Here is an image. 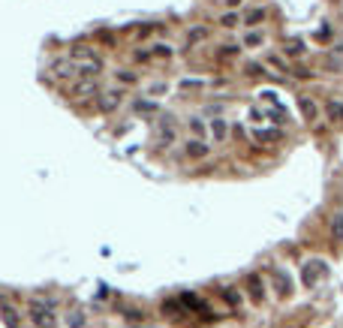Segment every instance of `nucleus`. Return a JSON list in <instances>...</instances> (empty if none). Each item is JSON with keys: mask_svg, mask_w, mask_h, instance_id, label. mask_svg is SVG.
I'll return each instance as SVG.
<instances>
[{"mask_svg": "<svg viewBox=\"0 0 343 328\" xmlns=\"http://www.w3.org/2000/svg\"><path fill=\"white\" fill-rule=\"evenodd\" d=\"M325 112H328V118H331L334 124H343V102H337V99H331V102L325 105Z\"/></svg>", "mask_w": 343, "mask_h": 328, "instance_id": "9", "label": "nucleus"}, {"mask_svg": "<svg viewBox=\"0 0 343 328\" xmlns=\"http://www.w3.org/2000/svg\"><path fill=\"white\" fill-rule=\"evenodd\" d=\"M244 72H247V75H262V66H259V64H247Z\"/></svg>", "mask_w": 343, "mask_h": 328, "instance_id": "24", "label": "nucleus"}, {"mask_svg": "<svg viewBox=\"0 0 343 328\" xmlns=\"http://www.w3.org/2000/svg\"><path fill=\"white\" fill-rule=\"evenodd\" d=\"M247 286H250L253 301H262V283H259V277H256V274H253V277H247Z\"/></svg>", "mask_w": 343, "mask_h": 328, "instance_id": "12", "label": "nucleus"}, {"mask_svg": "<svg viewBox=\"0 0 343 328\" xmlns=\"http://www.w3.org/2000/svg\"><path fill=\"white\" fill-rule=\"evenodd\" d=\"M121 99H124V94H121V91H105V94H100L97 105H100L103 112H115V108L121 105Z\"/></svg>", "mask_w": 343, "mask_h": 328, "instance_id": "4", "label": "nucleus"}, {"mask_svg": "<svg viewBox=\"0 0 343 328\" xmlns=\"http://www.w3.org/2000/svg\"><path fill=\"white\" fill-rule=\"evenodd\" d=\"M118 78H121L124 85H136V72H130V69H121V72H118Z\"/></svg>", "mask_w": 343, "mask_h": 328, "instance_id": "19", "label": "nucleus"}, {"mask_svg": "<svg viewBox=\"0 0 343 328\" xmlns=\"http://www.w3.org/2000/svg\"><path fill=\"white\" fill-rule=\"evenodd\" d=\"M319 274H325V262H319V259H313V262H307V265H304V274H301L304 286H313Z\"/></svg>", "mask_w": 343, "mask_h": 328, "instance_id": "5", "label": "nucleus"}, {"mask_svg": "<svg viewBox=\"0 0 343 328\" xmlns=\"http://www.w3.org/2000/svg\"><path fill=\"white\" fill-rule=\"evenodd\" d=\"M69 325H72V328H81V325H84V316H81V313L69 316Z\"/></svg>", "mask_w": 343, "mask_h": 328, "instance_id": "23", "label": "nucleus"}, {"mask_svg": "<svg viewBox=\"0 0 343 328\" xmlns=\"http://www.w3.org/2000/svg\"><path fill=\"white\" fill-rule=\"evenodd\" d=\"M262 39H265L262 31H253V33H247V36H244V45H259Z\"/></svg>", "mask_w": 343, "mask_h": 328, "instance_id": "16", "label": "nucleus"}, {"mask_svg": "<svg viewBox=\"0 0 343 328\" xmlns=\"http://www.w3.org/2000/svg\"><path fill=\"white\" fill-rule=\"evenodd\" d=\"M190 130H193V135H196V139H199V135L205 139V124H202L199 118H193V121H190Z\"/></svg>", "mask_w": 343, "mask_h": 328, "instance_id": "17", "label": "nucleus"}, {"mask_svg": "<svg viewBox=\"0 0 343 328\" xmlns=\"http://www.w3.org/2000/svg\"><path fill=\"white\" fill-rule=\"evenodd\" d=\"M298 108L304 112V121H316L319 118V108H316V102L310 97H298Z\"/></svg>", "mask_w": 343, "mask_h": 328, "instance_id": "8", "label": "nucleus"}, {"mask_svg": "<svg viewBox=\"0 0 343 328\" xmlns=\"http://www.w3.org/2000/svg\"><path fill=\"white\" fill-rule=\"evenodd\" d=\"M334 54H343V42H337V45H334Z\"/></svg>", "mask_w": 343, "mask_h": 328, "instance_id": "28", "label": "nucleus"}, {"mask_svg": "<svg viewBox=\"0 0 343 328\" xmlns=\"http://www.w3.org/2000/svg\"><path fill=\"white\" fill-rule=\"evenodd\" d=\"M265 115H268V118H271V121H286V112H283V108H280V102H277L274 108H268V112H265Z\"/></svg>", "mask_w": 343, "mask_h": 328, "instance_id": "18", "label": "nucleus"}, {"mask_svg": "<svg viewBox=\"0 0 343 328\" xmlns=\"http://www.w3.org/2000/svg\"><path fill=\"white\" fill-rule=\"evenodd\" d=\"M211 127H214V139H217V142H223V139L229 135V124H226L223 118H214V121H211Z\"/></svg>", "mask_w": 343, "mask_h": 328, "instance_id": "10", "label": "nucleus"}, {"mask_svg": "<svg viewBox=\"0 0 343 328\" xmlns=\"http://www.w3.org/2000/svg\"><path fill=\"white\" fill-rule=\"evenodd\" d=\"M69 94H72V97H94V94H97V81H94V78L75 81V85L69 88Z\"/></svg>", "mask_w": 343, "mask_h": 328, "instance_id": "7", "label": "nucleus"}, {"mask_svg": "<svg viewBox=\"0 0 343 328\" xmlns=\"http://www.w3.org/2000/svg\"><path fill=\"white\" fill-rule=\"evenodd\" d=\"M259 97H262V102H268V105H271V102L277 105V94H274V91H262Z\"/></svg>", "mask_w": 343, "mask_h": 328, "instance_id": "21", "label": "nucleus"}, {"mask_svg": "<svg viewBox=\"0 0 343 328\" xmlns=\"http://www.w3.org/2000/svg\"><path fill=\"white\" fill-rule=\"evenodd\" d=\"M268 64H271V66H277V69H283V72H286V64H283V61H280V58H274V54H271V58H268Z\"/></svg>", "mask_w": 343, "mask_h": 328, "instance_id": "26", "label": "nucleus"}, {"mask_svg": "<svg viewBox=\"0 0 343 328\" xmlns=\"http://www.w3.org/2000/svg\"><path fill=\"white\" fill-rule=\"evenodd\" d=\"M187 154H190V157H205L208 145H205V142H199V139H193V142L187 145Z\"/></svg>", "mask_w": 343, "mask_h": 328, "instance_id": "11", "label": "nucleus"}, {"mask_svg": "<svg viewBox=\"0 0 343 328\" xmlns=\"http://www.w3.org/2000/svg\"><path fill=\"white\" fill-rule=\"evenodd\" d=\"M316 36H319V39H328V36H331V28H328V24H322V28H319V33H316Z\"/></svg>", "mask_w": 343, "mask_h": 328, "instance_id": "27", "label": "nucleus"}, {"mask_svg": "<svg viewBox=\"0 0 343 328\" xmlns=\"http://www.w3.org/2000/svg\"><path fill=\"white\" fill-rule=\"evenodd\" d=\"M262 18H265V12H262V9H253V12L247 15V24H256V21H262Z\"/></svg>", "mask_w": 343, "mask_h": 328, "instance_id": "20", "label": "nucleus"}, {"mask_svg": "<svg viewBox=\"0 0 343 328\" xmlns=\"http://www.w3.org/2000/svg\"><path fill=\"white\" fill-rule=\"evenodd\" d=\"M226 3H229V6H238L241 0H226Z\"/></svg>", "mask_w": 343, "mask_h": 328, "instance_id": "29", "label": "nucleus"}, {"mask_svg": "<svg viewBox=\"0 0 343 328\" xmlns=\"http://www.w3.org/2000/svg\"><path fill=\"white\" fill-rule=\"evenodd\" d=\"M0 316H3L6 328H21V316H18V310H15L9 301H3V298H0Z\"/></svg>", "mask_w": 343, "mask_h": 328, "instance_id": "3", "label": "nucleus"}, {"mask_svg": "<svg viewBox=\"0 0 343 328\" xmlns=\"http://www.w3.org/2000/svg\"><path fill=\"white\" fill-rule=\"evenodd\" d=\"M175 139H178V124L172 118H160L157 121V145L169 148V145H175Z\"/></svg>", "mask_w": 343, "mask_h": 328, "instance_id": "2", "label": "nucleus"}, {"mask_svg": "<svg viewBox=\"0 0 343 328\" xmlns=\"http://www.w3.org/2000/svg\"><path fill=\"white\" fill-rule=\"evenodd\" d=\"M235 21H238V18H235V15H232V12H229V15H223V18H220V24H223V28H235Z\"/></svg>", "mask_w": 343, "mask_h": 328, "instance_id": "22", "label": "nucleus"}, {"mask_svg": "<svg viewBox=\"0 0 343 328\" xmlns=\"http://www.w3.org/2000/svg\"><path fill=\"white\" fill-rule=\"evenodd\" d=\"M154 51H157L160 58H169V54H172V48H169V45H154Z\"/></svg>", "mask_w": 343, "mask_h": 328, "instance_id": "25", "label": "nucleus"}, {"mask_svg": "<svg viewBox=\"0 0 343 328\" xmlns=\"http://www.w3.org/2000/svg\"><path fill=\"white\" fill-rule=\"evenodd\" d=\"M51 72L61 75V78H75L78 75V66H75V61H54L51 64Z\"/></svg>", "mask_w": 343, "mask_h": 328, "instance_id": "6", "label": "nucleus"}, {"mask_svg": "<svg viewBox=\"0 0 343 328\" xmlns=\"http://www.w3.org/2000/svg\"><path fill=\"white\" fill-rule=\"evenodd\" d=\"M286 54H289V58L304 54V42H301V39H286Z\"/></svg>", "mask_w": 343, "mask_h": 328, "instance_id": "13", "label": "nucleus"}, {"mask_svg": "<svg viewBox=\"0 0 343 328\" xmlns=\"http://www.w3.org/2000/svg\"><path fill=\"white\" fill-rule=\"evenodd\" d=\"M27 316H31V322H34L36 328H54L58 325V316L51 313V301H48V304H45V301H31Z\"/></svg>", "mask_w": 343, "mask_h": 328, "instance_id": "1", "label": "nucleus"}, {"mask_svg": "<svg viewBox=\"0 0 343 328\" xmlns=\"http://www.w3.org/2000/svg\"><path fill=\"white\" fill-rule=\"evenodd\" d=\"M253 139L256 142H274V139H280V132L277 130H253Z\"/></svg>", "mask_w": 343, "mask_h": 328, "instance_id": "15", "label": "nucleus"}, {"mask_svg": "<svg viewBox=\"0 0 343 328\" xmlns=\"http://www.w3.org/2000/svg\"><path fill=\"white\" fill-rule=\"evenodd\" d=\"M331 238L343 241V214H334V220H331Z\"/></svg>", "mask_w": 343, "mask_h": 328, "instance_id": "14", "label": "nucleus"}]
</instances>
